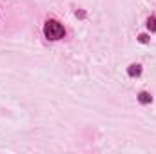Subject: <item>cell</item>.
Masks as SVG:
<instances>
[{
    "label": "cell",
    "instance_id": "obj_1",
    "mask_svg": "<svg viewBox=\"0 0 156 154\" xmlns=\"http://www.w3.org/2000/svg\"><path fill=\"white\" fill-rule=\"evenodd\" d=\"M44 33H45V37L49 40H60L64 37V26L60 24V22H56V20H47L45 22V26H44Z\"/></svg>",
    "mask_w": 156,
    "mask_h": 154
},
{
    "label": "cell",
    "instance_id": "obj_2",
    "mask_svg": "<svg viewBox=\"0 0 156 154\" xmlns=\"http://www.w3.org/2000/svg\"><path fill=\"white\" fill-rule=\"evenodd\" d=\"M127 73H129L131 76H138V75L142 73V67H140L138 64H133V65L129 67V71H127Z\"/></svg>",
    "mask_w": 156,
    "mask_h": 154
},
{
    "label": "cell",
    "instance_id": "obj_3",
    "mask_svg": "<svg viewBox=\"0 0 156 154\" xmlns=\"http://www.w3.org/2000/svg\"><path fill=\"white\" fill-rule=\"evenodd\" d=\"M138 100H140L142 103H151V102H153V96H151L149 93H140V94H138Z\"/></svg>",
    "mask_w": 156,
    "mask_h": 154
},
{
    "label": "cell",
    "instance_id": "obj_4",
    "mask_svg": "<svg viewBox=\"0 0 156 154\" xmlns=\"http://www.w3.org/2000/svg\"><path fill=\"white\" fill-rule=\"evenodd\" d=\"M147 27H149L151 31H156V18H154V16L147 20Z\"/></svg>",
    "mask_w": 156,
    "mask_h": 154
},
{
    "label": "cell",
    "instance_id": "obj_5",
    "mask_svg": "<svg viewBox=\"0 0 156 154\" xmlns=\"http://www.w3.org/2000/svg\"><path fill=\"white\" fill-rule=\"evenodd\" d=\"M147 35H140V42H144V44H145V42H147Z\"/></svg>",
    "mask_w": 156,
    "mask_h": 154
}]
</instances>
